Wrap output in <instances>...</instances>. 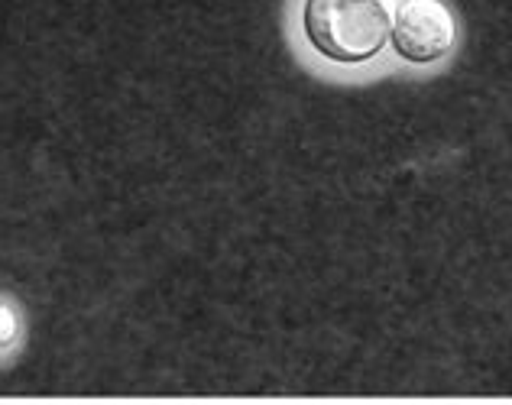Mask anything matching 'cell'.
<instances>
[{
  "label": "cell",
  "instance_id": "obj_2",
  "mask_svg": "<svg viewBox=\"0 0 512 405\" xmlns=\"http://www.w3.org/2000/svg\"><path fill=\"white\" fill-rule=\"evenodd\" d=\"M389 43L399 52V59L412 65H431L454 49L457 20L441 0H402L396 7Z\"/></svg>",
  "mask_w": 512,
  "mask_h": 405
},
{
  "label": "cell",
  "instance_id": "obj_1",
  "mask_svg": "<svg viewBox=\"0 0 512 405\" xmlns=\"http://www.w3.org/2000/svg\"><path fill=\"white\" fill-rule=\"evenodd\" d=\"M393 0H305V39L318 56L344 65L370 62L393 36Z\"/></svg>",
  "mask_w": 512,
  "mask_h": 405
}]
</instances>
